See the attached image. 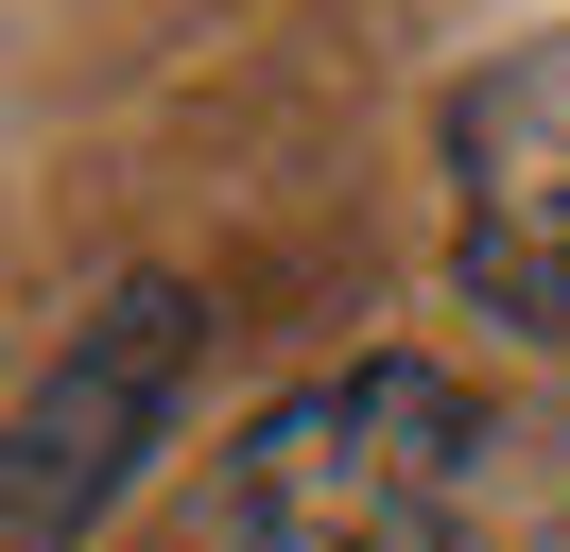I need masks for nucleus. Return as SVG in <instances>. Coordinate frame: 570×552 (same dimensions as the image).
<instances>
[{
	"label": "nucleus",
	"mask_w": 570,
	"mask_h": 552,
	"mask_svg": "<svg viewBox=\"0 0 570 552\" xmlns=\"http://www.w3.org/2000/svg\"><path fill=\"white\" fill-rule=\"evenodd\" d=\"M466 414L450 363H328L225 448V501H208V552H450L466 535Z\"/></svg>",
	"instance_id": "obj_1"
},
{
	"label": "nucleus",
	"mask_w": 570,
	"mask_h": 552,
	"mask_svg": "<svg viewBox=\"0 0 570 552\" xmlns=\"http://www.w3.org/2000/svg\"><path fill=\"white\" fill-rule=\"evenodd\" d=\"M174 379H190V294L174 276H121V294L36 363V397L0 414V552H87V518L139 483Z\"/></svg>",
	"instance_id": "obj_2"
},
{
	"label": "nucleus",
	"mask_w": 570,
	"mask_h": 552,
	"mask_svg": "<svg viewBox=\"0 0 570 552\" xmlns=\"http://www.w3.org/2000/svg\"><path fill=\"white\" fill-rule=\"evenodd\" d=\"M450 276L519 345H570V34H519L450 87Z\"/></svg>",
	"instance_id": "obj_3"
}]
</instances>
